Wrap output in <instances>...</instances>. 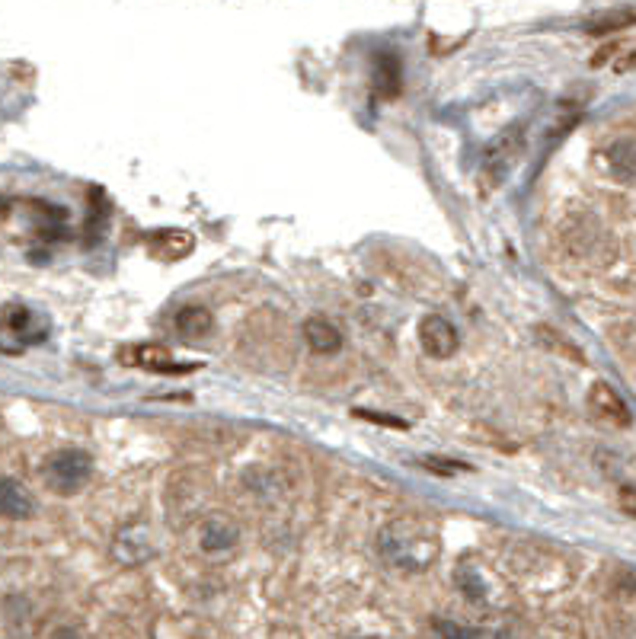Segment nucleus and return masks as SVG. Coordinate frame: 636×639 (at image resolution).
<instances>
[{
  "instance_id": "1",
  "label": "nucleus",
  "mask_w": 636,
  "mask_h": 639,
  "mask_svg": "<svg viewBox=\"0 0 636 639\" xmlns=\"http://www.w3.org/2000/svg\"><path fill=\"white\" fill-rule=\"evenodd\" d=\"M381 553L400 569H426L438 556V540L413 521H394L381 531Z\"/></svg>"
},
{
  "instance_id": "2",
  "label": "nucleus",
  "mask_w": 636,
  "mask_h": 639,
  "mask_svg": "<svg viewBox=\"0 0 636 639\" xmlns=\"http://www.w3.org/2000/svg\"><path fill=\"white\" fill-rule=\"evenodd\" d=\"M93 477V457L80 448H61L45 457L42 480L55 496H77Z\"/></svg>"
},
{
  "instance_id": "3",
  "label": "nucleus",
  "mask_w": 636,
  "mask_h": 639,
  "mask_svg": "<svg viewBox=\"0 0 636 639\" xmlns=\"http://www.w3.org/2000/svg\"><path fill=\"white\" fill-rule=\"evenodd\" d=\"M119 362L125 368H138L151 374H189L202 368L199 362H176L173 352L167 346H157V342H132V346H122Z\"/></svg>"
},
{
  "instance_id": "4",
  "label": "nucleus",
  "mask_w": 636,
  "mask_h": 639,
  "mask_svg": "<svg viewBox=\"0 0 636 639\" xmlns=\"http://www.w3.org/2000/svg\"><path fill=\"white\" fill-rule=\"evenodd\" d=\"M419 342H422V352L429 358H438V362H445L461 346V333L458 326H454L448 317L442 314H426V320L419 323Z\"/></svg>"
},
{
  "instance_id": "5",
  "label": "nucleus",
  "mask_w": 636,
  "mask_h": 639,
  "mask_svg": "<svg viewBox=\"0 0 636 639\" xmlns=\"http://www.w3.org/2000/svg\"><path fill=\"white\" fill-rule=\"evenodd\" d=\"M112 553H116V560L125 566H138L144 560H151L154 556V544H151V531L144 521H128L119 528L116 534V544H112Z\"/></svg>"
},
{
  "instance_id": "6",
  "label": "nucleus",
  "mask_w": 636,
  "mask_h": 639,
  "mask_svg": "<svg viewBox=\"0 0 636 639\" xmlns=\"http://www.w3.org/2000/svg\"><path fill=\"white\" fill-rule=\"evenodd\" d=\"M589 409H592L598 419H605L608 425H617V429H627V425H633L630 406L624 403L621 393H617L605 381L592 384V390H589Z\"/></svg>"
},
{
  "instance_id": "7",
  "label": "nucleus",
  "mask_w": 636,
  "mask_h": 639,
  "mask_svg": "<svg viewBox=\"0 0 636 639\" xmlns=\"http://www.w3.org/2000/svg\"><path fill=\"white\" fill-rule=\"evenodd\" d=\"M240 544V524L231 515H211L199 528V547L205 553H227Z\"/></svg>"
},
{
  "instance_id": "8",
  "label": "nucleus",
  "mask_w": 636,
  "mask_h": 639,
  "mask_svg": "<svg viewBox=\"0 0 636 639\" xmlns=\"http://www.w3.org/2000/svg\"><path fill=\"white\" fill-rule=\"evenodd\" d=\"M32 515H36V496H32L20 480L0 477V518L26 521Z\"/></svg>"
},
{
  "instance_id": "9",
  "label": "nucleus",
  "mask_w": 636,
  "mask_h": 639,
  "mask_svg": "<svg viewBox=\"0 0 636 639\" xmlns=\"http://www.w3.org/2000/svg\"><path fill=\"white\" fill-rule=\"evenodd\" d=\"M371 87L381 100H397L403 90V61L394 52H381L374 58V74H371Z\"/></svg>"
},
{
  "instance_id": "10",
  "label": "nucleus",
  "mask_w": 636,
  "mask_h": 639,
  "mask_svg": "<svg viewBox=\"0 0 636 639\" xmlns=\"http://www.w3.org/2000/svg\"><path fill=\"white\" fill-rule=\"evenodd\" d=\"M148 250L160 262H179L195 250V237L189 231H157L148 240Z\"/></svg>"
},
{
  "instance_id": "11",
  "label": "nucleus",
  "mask_w": 636,
  "mask_h": 639,
  "mask_svg": "<svg viewBox=\"0 0 636 639\" xmlns=\"http://www.w3.org/2000/svg\"><path fill=\"white\" fill-rule=\"evenodd\" d=\"M605 157H608V170L617 183L636 186V138L633 135L617 138L614 144H608Z\"/></svg>"
},
{
  "instance_id": "12",
  "label": "nucleus",
  "mask_w": 636,
  "mask_h": 639,
  "mask_svg": "<svg viewBox=\"0 0 636 639\" xmlns=\"http://www.w3.org/2000/svg\"><path fill=\"white\" fill-rule=\"evenodd\" d=\"M304 342L317 355H336L342 349V333L333 320L326 317H307L304 320Z\"/></svg>"
},
{
  "instance_id": "13",
  "label": "nucleus",
  "mask_w": 636,
  "mask_h": 639,
  "mask_svg": "<svg viewBox=\"0 0 636 639\" xmlns=\"http://www.w3.org/2000/svg\"><path fill=\"white\" fill-rule=\"evenodd\" d=\"M173 326H176L179 336L192 342V339H202V336L211 333V326H215V317H211V310L202 307V304H186V307L176 310Z\"/></svg>"
},
{
  "instance_id": "14",
  "label": "nucleus",
  "mask_w": 636,
  "mask_h": 639,
  "mask_svg": "<svg viewBox=\"0 0 636 639\" xmlns=\"http://www.w3.org/2000/svg\"><path fill=\"white\" fill-rule=\"evenodd\" d=\"M627 26H636V10H608L598 13L585 23V32L589 36H611V32H621Z\"/></svg>"
},
{
  "instance_id": "15",
  "label": "nucleus",
  "mask_w": 636,
  "mask_h": 639,
  "mask_svg": "<svg viewBox=\"0 0 636 639\" xmlns=\"http://www.w3.org/2000/svg\"><path fill=\"white\" fill-rule=\"evenodd\" d=\"M454 585L461 588V595L467 601H486V582L474 566H461L454 572Z\"/></svg>"
},
{
  "instance_id": "16",
  "label": "nucleus",
  "mask_w": 636,
  "mask_h": 639,
  "mask_svg": "<svg viewBox=\"0 0 636 639\" xmlns=\"http://www.w3.org/2000/svg\"><path fill=\"white\" fill-rule=\"evenodd\" d=\"M537 336H541V342L547 349H553V352H560V355H566V358H573V362H582V352L573 346V342H569L563 333H557V330H550V326H537Z\"/></svg>"
},
{
  "instance_id": "17",
  "label": "nucleus",
  "mask_w": 636,
  "mask_h": 639,
  "mask_svg": "<svg viewBox=\"0 0 636 639\" xmlns=\"http://www.w3.org/2000/svg\"><path fill=\"white\" fill-rule=\"evenodd\" d=\"M0 323H4L10 333H26L29 323H32V314H29L26 307H20V304H16V307H4V310H0Z\"/></svg>"
},
{
  "instance_id": "18",
  "label": "nucleus",
  "mask_w": 636,
  "mask_h": 639,
  "mask_svg": "<svg viewBox=\"0 0 636 639\" xmlns=\"http://www.w3.org/2000/svg\"><path fill=\"white\" fill-rule=\"evenodd\" d=\"M422 467L429 473H438V477H454V473H467L470 464L464 461H448V457H422Z\"/></svg>"
},
{
  "instance_id": "19",
  "label": "nucleus",
  "mask_w": 636,
  "mask_h": 639,
  "mask_svg": "<svg viewBox=\"0 0 636 639\" xmlns=\"http://www.w3.org/2000/svg\"><path fill=\"white\" fill-rule=\"evenodd\" d=\"M355 416L358 419H365V422H374V425H384V429H410V425H406V419H400V416H387V413H374V409H355Z\"/></svg>"
},
{
  "instance_id": "20",
  "label": "nucleus",
  "mask_w": 636,
  "mask_h": 639,
  "mask_svg": "<svg viewBox=\"0 0 636 639\" xmlns=\"http://www.w3.org/2000/svg\"><path fill=\"white\" fill-rule=\"evenodd\" d=\"M438 636L442 639H480V630L464 627V624H451V620H438Z\"/></svg>"
},
{
  "instance_id": "21",
  "label": "nucleus",
  "mask_w": 636,
  "mask_h": 639,
  "mask_svg": "<svg viewBox=\"0 0 636 639\" xmlns=\"http://www.w3.org/2000/svg\"><path fill=\"white\" fill-rule=\"evenodd\" d=\"M614 71H617V74L636 71V48H630V52H624V58H621V61H614Z\"/></svg>"
},
{
  "instance_id": "22",
  "label": "nucleus",
  "mask_w": 636,
  "mask_h": 639,
  "mask_svg": "<svg viewBox=\"0 0 636 639\" xmlns=\"http://www.w3.org/2000/svg\"><path fill=\"white\" fill-rule=\"evenodd\" d=\"M621 509L636 518V489H630V486L621 489Z\"/></svg>"
},
{
  "instance_id": "23",
  "label": "nucleus",
  "mask_w": 636,
  "mask_h": 639,
  "mask_svg": "<svg viewBox=\"0 0 636 639\" xmlns=\"http://www.w3.org/2000/svg\"><path fill=\"white\" fill-rule=\"evenodd\" d=\"M365 639H371V636H365Z\"/></svg>"
}]
</instances>
